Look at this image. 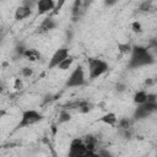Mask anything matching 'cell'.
<instances>
[{
  "instance_id": "1",
  "label": "cell",
  "mask_w": 157,
  "mask_h": 157,
  "mask_svg": "<svg viewBox=\"0 0 157 157\" xmlns=\"http://www.w3.org/2000/svg\"><path fill=\"white\" fill-rule=\"evenodd\" d=\"M130 54H131V56H130V61L128 64L129 69H137V67L151 65L155 63V56L145 47L132 45Z\"/></svg>"
},
{
  "instance_id": "2",
  "label": "cell",
  "mask_w": 157,
  "mask_h": 157,
  "mask_svg": "<svg viewBox=\"0 0 157 157\" xmlns=\"http://www.w3.org/2000/svg\"><path fill=\"white\" fill-rule=\"evenodd\" d=\"M44 119L43 114L34 110V109H27V110H23L22 112V117H21V120L18 121L16 129H23V128H28V126H32L39 121H42Z\"/></svg>"
},
{
  "instance_id": "3",
  "label": "cell",
  "mask_w": 157,
  "mask_h": 157,
  "mask_svg": "<svg viewBox=\"0 0 157 157\" xmlns=\"http://www.w3.org/2000/svg\"><path fill=\"white\" fill-rule=\"evenodd\" d=\"M108 69H109L108 63H105L102 59L92 58L88 60V76L91 80H94V78L102 76L103 74H105L108 71Z\"/></svg>"
},
{
  "instance_id": "4",
  "label": "cell",
  "mask_w": 157,
  "mask_h": 157,
  "mask_svg": "<svg viewBox=\"0 0 157 157\" xmlns=\"http://www.w3.org/2000/svg\"><path fill=\"white\" fill-rule=\"evenodd\" d=\"M86 83V77H85V71L82 65H77L72 72L70 74V76L67 77L66 82H65V87L67 88H74V87H81Z\"/></svg>"
},
{
  "instance_id": "5",
  "label": "cell",
  "mask_w": 157,
  "mask_h": 157,
  "mask_svg": "<svg viewBox=\"0 0 157 157\" xmlns=\"http://www.w3.org/2000/svg\"><path fill=\"white\" fill-rule=\"evenodd\" d=\"M69 49L66 47H63V48H59L58 50H55V53L53 54V56L50 58L49 60V64H48V69L52 70L54 67H58V65L69 56Z\"/></svg>"
},
{
  "instance_id": "6",
  "label": "cell",
  "mask_w": 157,
  "mask_h": 157,
  "mask_svg": "<svg viewBox=\"0 0 157 157\" xmlns=\"http://www.w3.org/2000/svg\"><path fill=\"white\" fill-rule=\"evenodd\" d=\"M90 150H87V147L83 145L81 139H75L70 147H69V152H67V157H80L81 155H83L85 152H87Z\"/></svg>"
},
{
  "instance_id": "7",
  "label": "cell",
  "mask_w": 157,
  "mask_h": 157,
  "mask_svg": "<svg viewBox=\"0 0 157 157\" xmlns=\"http://www.w3.org/2000/svg\"><path fill=\"white\" fill-rule=\"evenodd\" d=\"M90 2L88 1H82V0H76L74 2V6H72V18L74 21H77L87 10Z\"/></svg>"
},
{
  "instance_id": "8",
  "label": "cell",
  "mask_w": 157,
  "mask_h": 157,
  "mask_svg": "<svg viewBox=\"0 0 157 157\" xmlns=\"http://www.w3.org/2000/svg\"><path fill=\"white\" fill-rule=\"evenodd\" d=\"M56 26H58L56 21H55L52 16H48V17H45V18L40 22V25L38 26V28H37V33H39V34L48 33V32H50L52 29H54Z\"/></svg>"
},
{
  "instance_id": "9",
  "label": "cell",
  "mask_w": 157,
  "mask_h": 157,
  "mask_svg": "<svg viewBox=\"0 0 157 157\" xmlns=\"http://www.w3.org/2000/svg\"><path fill=\"white\" fill-rule=\"evenodd\" d=\"M66 107H70V109H76L78 113L86 114V113L92 110L93 104L91 102H88V101H76L74 103H69Z\"/></svg>"
},
{
  "instance_id": "10",
  "label": "cell",
  "mask_w": 157,
  "mask_h": 157,
  "mask_svg": "<svg viewBox=\"0 0 157 157\" xmlns=\"http://www.w3.org/2000/svg\"><path fill=\"white\" fill-rule=\"evenodd\" d=\"M55 2L53 0H39L37 1V15H44L54 10Z\"/></svg>"
},
{
  "instance_id": "11",
  "label": "cell",
  "mask_w": 157,
  "mask_h": 157,
  "mask_svg": "<svg viewBox=\"0 0 157 157\" xmlns=\"http://www.w3.org/2000/svg\"><path fill=\"white\" fill-rule=\"evenodd\" d=\"M32 15V9L25 6V5H20L16 10H15V20L16 21H21L25 20L27 17H29Z\"/></svg>"
},
{
  "instance_id": "12",
  "label": "cell",
  "mask_w": 157,
  "mask_h": 157,
  "mask_svg": "<svg viewBox=\"0 0 157 157\" xmlns=\"http://www.w3.org/2000/svg\"><path fill=\"white\" fill-rule=\"evenodd\" d=\"M82 140V142H83V145L87 147V150H90V151H96V146H97V137L94 136V135H92V134H88V135H85L83 136V139H81Z\"/></svg>"
},
{
  "instance_id": "13",
  "label": "cell",
  "mask_w": 157,
  "mask_h": 157,
  "mask_svg": "<svg viewBox=\"0 0 157 157\" xmlns=\"http://www.w3.org/2000/svg\"><path fill=\"white\" fill-rule=\"evenodd\" d=\"M99 121H102V123H104V124H107V125H109V126H117V121H118V118H117V115L113 113V112H109V113H107V114H104L101 119H99Z\"/></svg>"
},
{
  "instance_id": "14",
  "label": "cell",
  "mask_w": 157,
  "mask_h": 157,
  "mask_svg": "<svg viewBox=\"0 0 157 157\" xmlns=\"http://www.w3.org/2000/svg\"><path fill=\"white\" fill-rule=\"evenodd\" d=\"M148 115H151V113L142 105V104H140V105H137V108L135 109V112H134V120H140V119H145V118H147Z\"/></svg>"
},
{
  "instance_id": "15",
  "label": "cell",
  "mask_w": 157,
  "mask_h": 157,
  "mask_svg": "<svg viewBox=\"0 0 157 157\" xmlns=\"http://www.w3.org/2000/svg\"><path fill=\"white\" fill-rule=\"evenodd\" d=\"M22 56L26 58V59L29 60V61H37V60L40 59V53H39L37 49H33V48L27 49V48H26V50H25V53H23Z\"/></svg>"
},
{
  "instance_id": "16",
  "label": "cell",
  "mask_w": 157,
  "mask_h": 157,
  "mask_svg": "<svg viewBox=\"0 0 157 157\" xmlns=\"http://www.w3.org/2000/svg\"><path fill=\"white\" fill-rule=\"evenodd\" d=\"M146 98H147V92L144 91V90H140V91H137L134 94V103L137 104V105H140V104H142V103L146 102Z\"/></svg>"
},
{
  "instance_id": "17",
  "label": "cell",
  "mask_w": 157,
  "mask_h": 157,
  "mask_svg": "<svg viewBox=\"0 0 157 157\" xmlns=\"http://www.w3.org/2000/svg\"><path fill=\"white\" fill-rule=\"evenodd\" d=\"M131 128V120L129 118H121L118 120V129L120 131H124V130H128Z\"/></svg>"
},
{
  "instance_id": "18",
  "label": "cell",
  "mask_w": 157,
  "mask_h": 157,
  "mask_svg": "<svg viewBox=\"0 0 157 157\" xmlns=\"http://www.w3.org/2000/svg\"><path fill=\"white\" fill-rule=\"evenodd\" d=\"M71 120V114L66 110V109H63L59 114V118H58V124H64V123H67Z\"/></svg>"
},
{
  "instance_id": "19",
  "label": "cell",
  "mask_w": 157,
  "mask_h": 157,
  "mask_svg": "<svg viewBox=\"0 0 157 157\" xmlns=\"http://www.w3.org/2000/svg\"><path fill=\"white\" fill-rule=\"evenodd\" d=\"M74 60H75V58L71 56V55H69L66 59H64V60L58 65V67H59L60 70H67V69L71 66V64L74 63Z\"/></svg>"
},
{
  "instance_id": "20",
  "label": "cell",
  "mask_w": 157,
  "mask_h": 157,
  "mask_svg": "<svg viewBox=\"0 0 157 157\" xmlns=\"http://www.w3.org/2000/svg\"><path fill=\"white\" fill-rule=\"evenodd\" d=\"M131 48H132V45L129 44V43H119L118 44V49H119V52L121 54H129V53H131Z\"/></svg>"
},
{
  "instance_id": "21",
  "label": "cell",
  "mask_w": 157,
  "mask_h": 157,
  "mask_svg": "<svg viewBox=\"0 0 157 157\" xmlns=\"http://www.w3.org/2000/svg\"><path fill=\"white\" fill-rule=\"evenodd\" d=\"M21 75L23 77H31L33 75V69L32 67H28V66H25L21 69Z\"/></svg>"
},
{
  "instance_id": "22",
  "label": "cell",
  "mask_w": 157,
  "mask_h": 157,
  "mask_svg": "<svg viewBox=\"0 0 157 157\" xmlns=\"http://www.w3.org/2000/svg\"><path fill=\"white\" fill-rule=\"evenodd\" d=\"M151 5H152V2H151V1H144V2H141V5H140L139 10H140L141 12H147V11H150Z\"/></svg>"
},
{
  "instance_id": "23",
  "label": "cell",
  "mask_w": 157,
  "mask_h": 157,
  "mask_svg": "<svg viewBox=\"0 0 157 157\" xmlns=\"http://www.w3.org/2000/svg\"><path fill=\"white\" fill-rule=\"evenodd\" d=\"M98 153L99 157H113V155L110 153V151H108L107 148H99L98 151H96Z\"/></svg>"
},
{
  "instance_id": "24",
  "label": "cell",
  "mask_w": 157,
  "mask_h": 157,
  "mask_svg": "<svg viewBox=\"0 0 157 157\" xmlns=\"http://www.w3.org/2000/svg\"><path fill=\"white\" fill-rule=\"evenodd\" d=\"M131 28H132V31H134L135 33H141V32H142V27H141V23H140V22H137V21L132 22V25H131Z\"/></svg>"
},
{
  "instance_id": "25",
  "label": "cell",
  "mask_w": 157,
  "mask_h": 157,
  "mask_svg": "<svg viewBox=\"0 0 157 157\" xmlns=\"http://www.w3.org/2000/svg\"><path fill=\"white\" fill-rule=\"evenodd\" d=\"M80 157H99V156H98V153L96 151H87L83 155H81Z\"/></svg>"
},
{
  "instance_id": "26",
  "label": "cell",
  "mask_w": 157,
  "mask_h": 157,
  "mask_svg": "<svg viewBox=\"0 0 157 157\" xmlns=\"http://www.w3.org/2000/svg\"><path fill=\"white\" fill-rule=\"evenodd\" d=\"M22 87H23V85H22L21 78H16V80H15V86H13V88L18 91V90H22Z\"/></svg>"
},
{
  "instance_id": "27",
  "label": "cell",
  "mask_w": 157,
  "mask_h": 157,
  "mask_svg": "<svg viewBox=\"0 0 157 157\" xmlns=\"http://www.w3.org/2000/svg\"><path fill=\"white\" fill-rule=\"evenodd\" d=\"M115 88H117V91H118V92H124V91L126 90V86H125V83L119 82V83H117Z\"/></svg>"
},
{
  "instance_id": "28",
  "label": "cell",
  "mask_w": 157,
  "mask_h": 157,
  "mask_svg": "<svg viewBox=\"0 0 157 157\" xmlns=\"http://www.w3.org/2000/svg\"><path fill=\"white\" fill-rule=\"evenodd\" d=\"M5 87H6V86H5V83L2 82V80H0V93H1V92H4Z\"/></svg>"
},
{
  "instance_id": "29",
  "label": "cell",
  "mask_w": 157,
  "mask_h": 157,
  "mask_svg": "<svg viewBox=\"0 0 157 157\" xmlns=\"http://www.w3.org/2000/svg\"><path fill=\"white\" fill-rule=\"evenodd\" d=\"M5 114H6V110H5V109H2V108H0V118H2Z\"/></svg>"
},
{
  "instance_id": "30",
  "label": "cell",
  "mask_w": 157,
  "mask_h": 157,
  "mask_svg": "<svg viewBox=\"0 0 157 157\" xmlns=\"http://www.w3.org/2000/svg\"><path fill=\"white\" fill-rule=\"evenodd\" d=\"M1 38H2V33H1V31H0V40H1Z\"/></svg>"
}]
</instances>
